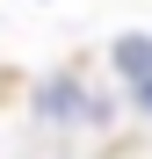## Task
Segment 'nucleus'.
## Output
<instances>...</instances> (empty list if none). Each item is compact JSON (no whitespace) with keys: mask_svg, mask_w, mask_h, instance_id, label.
<instances>
[{"mask_svg":"<svg viewBox=\"0 0 152 159\" xmlns=\"http://www.w3.org/2000/svg\"><path fill=\"white\" fill-rule=\"evenodd\" d=\"M29 109H36L44 123H58V130H109V101L87 94L80 72H51L44 87L29 94Z\"/></svg>","mask_w":152,"mask_h":159,"instance_id":"f257e3e1","label":"nucleus"},{"mask_svg":"<svg viewBox=\"0 0 152 159\" xmlns=\"http://www.w3.org/2000/svg\"><path fill=\"white\" fill-rule=\"evenodd\" d=\"M109 72L123 80V87L152 80V29H123V36L109 43Z\"/></svg>","mask_w":152,"mask_h":159,"instance_id":"f03ea898","label":"nucleus"},{"mask_svg":"<svg viewBox=\"0 0 152 159\" xmlns=\"http://www.w3.org/2000/svg\"><path fill=\"white\" fill-rule=\"evenodd\" d=\"M131 101H138V116H152V80H138V87H131Z\"/></svg>","mask_w":152,"mask_h":159,"instance_id":"7ed1b4c3","label":"nucleus"}]
</instances>
